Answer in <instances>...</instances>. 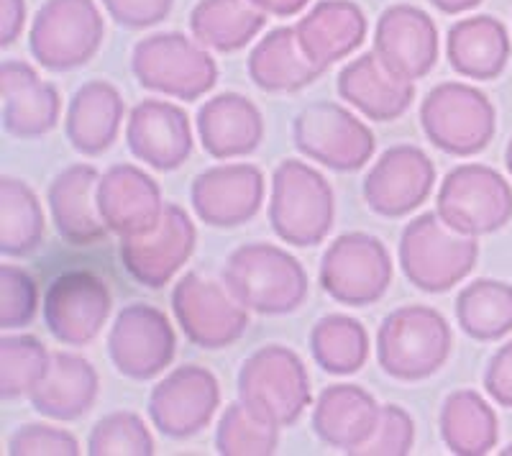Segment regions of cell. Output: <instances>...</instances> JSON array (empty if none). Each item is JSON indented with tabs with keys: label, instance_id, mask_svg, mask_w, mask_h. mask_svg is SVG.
I'll return each instance as SVG.
<instances>
[{
	"label": "cell",
	"instance_id": "7dc6e473",
	"mask_svg": "<svg viewBox=\"0 0 512 456\" xmlns=\"http://www.w3.org/2000/svg\"><path fill=\"white\" fill-rule=\"evenodd\" d=\"M431 3L441 13H448V16H459V13H466V11H472V8H477L482 0H431Z\"/></svg>",
	"mask_w": 512,
	"mask_h": 456
},
{
	"label": "cell",
	"instance_id": "9c48e42d",
	"mask_svg": "<svg viewBox=\"0 0 512 456\" xmlns=\"http://www.w3.org/2000/svg\"><path fill=\"white\" fill-rule=\"evenodd\" d=\"M436 213L464 236H487L512 221L510 182L487 164H459L443 177Z\"/></svg>",
	"mask_w": 512,
	"mask_h": 456
},
{
	"label": "cell",
	"instance_id": "8992f818",
	"mask_svg": "<svg viewBox=\"0 0 512 456\" xmlns=\"http://www.w3.org/2000/svg\"><path fill=\"white\" fill-rule=\"evenodd\" d=\"M131 70L141 88L177 100H198L218 82L216 59L198 39L162 31L141 39L131 54Z\"/></svg>",
	"mask_w": 512,
	"mask_h": 456
},
{
	"label": "cell",
	"instance_id": "d6986e66",
	"mask_svg": "<svg viewBox=\"0 0 512 456\" xmlns=\"http://www.w3.org/2000/svg\"><path fill=\"white\" fill-rule=\"evenodd\" d=\"M372 52L397 77L415 82L436 67L438 29L423 8L397 3L377 18Z\"/></svg>",
	"mask_w": 512,
	"mask_h": 456
},
{
	"label": "cell",
	"instance_id": "d4e9b609",
	"mask_svg": "<svg viewBox=\"0 0 512 456\" xmlns=\"http://www.w3.org/2000/svg\"><path fill=\"white\" fill-rule=\"evenodd\" d=\"M297 41L308 59L328 70L367 39V16L354 0H320L295 24Z\"/></svg>",
	"mask_w": 512,
	"mask_h": 456
},
{
	"label": "cell",
	"instance_id": "b9f144b4",
	"mask_svg": "<svg viewBox=\"0 0 512 456\" xmlns=\"http://www.w3.org/2000/svg\"><path fill=\"white\" fill-rule=\"evenodd\" d=\"M80 451L70 431L47 423H26L8 441V456H77Z\"/></svg>",
	"mask_w": 512,
	"mask_h": 456
},
{
	"label": "cell",
	"instance_id": "681fc988",
	"mask_svg": "<svg viewBox=\"0 0 512 456\" xmlns=\"http://www.w3.org/2000/svg\"><path fill=\"white\" fill-rule=\"evenodd\" d=\"M500 454H502V456H512V444H510V446H507V449H502V451H500Z\"/></svg>",
	"mask_w": 512,
	"mask_h": 456
},
{
	"label": "cell",
	"instance_id": "4dcf8cb0",
	"mask_svg": "<svg viewBox=\"0 0 512 456\" xmlns=\"http://www.w3.org/2000/svg\"><path fill=\"white\" fill-rule=\"evenodd\" d=\"M251 82L264 93H297L308 88L326 70L315 67L297 41L295 26L269 31L256 41L246 62Z\"/></svg>",
	"mask_w": 512,
	"mask_h": 456
},
{
	"label": "cell",
	"instance_id": "4316f807",
	"mask_svg": "<svg viewBox=\"0 0 512 456\" xmlns=\"http://www.w3.org/2000/svg\"><path fill=\"white\" fill-rule=\"evenodd\" d=\"M198 136L213 159L246 157L264 141L262 111L246 95L221 93L200 106Z\"/></svg>",
	"mask_w": 512,
	"mask_h": 456
},
{
	"label": "cell",
	"instance_id": "277c9868",
	"mask_svg": "<svg viewBox=\"0 0 512 456\" xmlns=\"http://www.w3.org/2000/svg\"><path fill=\"white\" fill-rule=\"evenodd\" d=\"M336 198L331 182L300 159L277 164L269 193V223L285 244L318 246L331 234Z\"/></svg>",
	"mask_w": 512,
	"mask_h": 456
},
{
	"label": "cell",
	"instance_id": "e575fe53",
	"mask_svg": "<svg viewBox=\"0 0 512 456\" xmlns=\"http://www.w3.org/2000/svg\"><path fill=\"white\" fill-rule=\"evenodd\" d=\"M310 354L328 375H356L369 359L367 328L341 313L323 316L310 328Z\"/></svg>",
	"mask_w": 512,
	"mask_h": 456
},
{
	"label": "cell",
	"instance_id": "ee69618b",
	"mask_svg": "<svg viewBox=\"0 0 512 456\" xmlns=\"http://www.w3.org/2000/svg\"><path fill=\"white\" fill-rule=\"evenodd\" d=\"M484 390L500 408H512V339L489 359L484 369Z\"/></svg>",
	"mask_w": 512,
	"mask_h": 456
},
{
	"label": "cell",
	"instance_id": "603a6c76",
	"mask_svg": "<svg viewBox=\"0 0 512 456\" xmlns=\"http://www.w3.org/2000/svg\"><path fill=\"white\" fill-rule=\"evenodd\" d=\"M100 172L93 164H72L49 185V211L57 234L72 246H93L105 239L108 226L98 205Z\"/></svg>",
	"mask_w": 512,
	"mask_h": 456
},
{
	"label": "cell",
	"instance_id": "52a82bcc",
	"mask_svg": "<svg viewBox=\"0 0 512 456\" xmlns=\"http://www.w3.org/2000/svg\"><path fill=\"white\" fill-rule=\"evenodd\" d=\"M420 126L433 147L451 157H474L497 131V111L482 90L466 82H441L425 95Z\"/></svg>",
	"mask_w": 512,
	"mask_h": 456
},
{
	"label": "cell",
	"instance_id": "ba28073f",
	"mask_svg": "<svg viewBox=\"0 0 512 456\" xmlns=\"http://www.w3.org/2000/svg\"><path fill=\"white\" fill-rule=\"evenodd\" d=\"M105 24L95 0H47L29 31V49L44 70L88 65L103 44Z\"/></svg>",
	"mask_w": 512,
	"mask_h": 456
},
{
	"label": "cell",
	"instance_id": "9a60e30c",
	"mask_svg": "<svg viewBox=\"0 0 512 456\" xmlns=\"http://www.w3.org/2000/svg\"><path fill=\"white\" fill-rule=\"evenodd\" d=\"M221 405V385L210 369L185 364L172 369L149 395V418L167 439H192L210 426Z\"/></svg>",
	"mask_w": 512,
	"mask_h": 456
},
{
	"label": "cell",
	"instance_id": "836d02e7",
	"mask_svg": "<svg viewBox=\"0 0 512 456\" xmlns=\"http://www.w3.org/2000/svg\"><path fill=\"white\" fill-rule=\"evenodd\" d=\"M456 323L469 339L500 341L512 334V285L502 280H474L456 295Z\"/></svg>",
	"mask_w": 512,
	"mask_h": 456
},
{
	"label": "cell",
	"instance_id": "f1b7e54d",
	"mask_svg": "<svg viewBox=\"0 0 512 456\" xmlns=\"http://www.w3.org/2000/svg\"><path fill=\"white\" fill-rule=\"evenodd\" d=\"M510 52L507 26L495 16L461 18L448 29V65L469 80H497L510 62Z\"/></svg>",
	"mask_w": 512,
	"mask_h": 456
},
{
	"label": "cell",
	"instance_id": "4fadbf2b",
	"mask_svg": "<svg viewBox=\"0 0 512 456\" xmlns=\"http://www.w3.org/2000/svg\"><path fill=\"white\" fill-rule=\"evenodd\" d=\"M177 351L175 328L162 310L131 303L121 310L108 334V357L128 380H154L172 364Z\"/></svg>",
	"mask_w": 512,
	"mask_h": 456
},
{
	"label": "cell",
	"instance_id": "8d00e7d4",
	"mask_svg": "<svg viewBox=\"0 0 512 456\" xmlns=\"http://www.w3.org/2000/svg\"><path fill=\"white\" fill-rule=\"evenodd\" d=\"M52 367V354L36 336L0 339V398L16 400L31 395Z\"/></svg>",
	"mask_w": 512,
	"mask_h": 456
},
{
	"label": "cell",
	"instance_id": "5bb4252c",
	"mask_svg": "<svg viewBox=\"0 0 512 456\" xmlns=\"http://www.w3.org/2000/svg\"><path fill=\"white\" fill-rule=\"evenodd\" d=\"M113 310L111 290L93 272H64L44 293L41 313L49 334L64 346H88L98 339Z\"/></svg>",
	"mask_w": 512,
	"mask_h": 456
},
{
	"label": "cell",
	"instance_id": "ab89813d",
	"mask_svg": "<svg viewBox=\"0 0 512 456\" xmlns=\"http://www.w3.org/2000/svg\"><path fill=\"white\" fill-rule=\"evenodd\" d=\"M39 310V287L36 280L21 267H0V328H26Z\"/></svg>",
	"mask_w": 512,
	"mask_h": 456
},
{
	"label": "cell",
	"instance_id": "f35d334b",
	"mask_svg": "<svg viewBox=\"0 0 512 456\" xmlns=\"http://www.w3.org/2000/svg\"><path fill=\"white\" fill-rule=\"evenodd\" d=\"M152 431L146 428L144 418L131 410H116L100 418L88 436L90 456H152Z\"/></svg>",
	"mask_w": 512,
	"mask_h": 456
},
{
	"label": "cell",
	"instance_id": "e0dca14e",
	"mask_svg": "<svg viewBox=\"0 0 512 456\" xmlns=\"http://www.w3.org/2000/svg\"><path fill=\"white\" fill-rule=\"evenodd\" d=\"M436 185V164L420 147H390L364 177V200L377 216L402 218L418 211Z\"/></svg>",
	"mask_w": 512,
	"mask_h": 456
},
{
	"label": "cell",
	"instance_id": "cb8c5ba5",
	"mask_svg": "<svg viewBox=\"0 0 512 456\" xmlns=\"http://www.w3.org/2000/svg\"><path fill=\"white\" fill-rule=\"evenodd\" d=\"M336 90L361 116L377 123L402 118L415 100L413 82L387 70L374 52L361 54L338 72Z\"/></svg>",
	"mask_w": 512,
	"mask_h": 456
},
{
	"label": "cell",
	"instance_id": "83f0119b",
	"mask_svg": "<svg viewBox=\"0 0 512 456\" xmlns=\"http://www.w3.org/2000/svg\"><path fill=\"white\" fill-rule=\"evenodd\" d=\"M123 103L116 85L105 80H90L75 90L67 118H64V134L72 149L85 157H98L113 147L121 131Z\"/></svg>",
	"mask_w": 512,
	"mask_h": 456
},
{
	"label": "cell",
	"instance_id": "5b68a950",
	"mask_svg": "<svg viewBox=\"0 0 512 456\" xmlns=\"http://www.w3.org/2000/svg\"><path fill=\"white\" fill-rule=\"evenodd\" d=\"M239 400L274 426H295L308 410L310 375L300 354L282 344L256 349L239 369Z\"/></svg>",
	"mask_w": 512,
	"mask_h": 456
},
{
	"label": "cell",
	"instance_id": "3957f363",
	"mask_svg": "<svg viewBox=\"0 0 512 456\" xmlns=\"http://www.w3.org/2000/svg\"><path fill=\"white\" fill-rule=\"evenodd\" d=\"M477 259V236H464L448 228L438 213H420L402 228V275L423 293H448L472 275Z\"/></svg>",
	"mask_w": 512,
	"mask_h": 456
},
{
	"label": "cell",
	"instance_id": "c3c4849f",
	"mask_svg": "<svg viewBox=\"0 0 512 456\" xmlns=\"http://www.w3.org/2000/svg\"><path fill=\"white\" fill-rule=\"evenodd\" d=\"M505 164H507V172L512 175V139H510V144H507V149H505Z\"/></svg>",
	"mask_w": 512,
	"mask_h": 456
},
{
	"label": "cell",
	"instance_id": "7bdbcfd3",
	"mask_svg": "<svg viewBox=\"0 0 512 456\" xmlns=\"http://www.w3.org/2000/svg\"><path fill=\"white\" fill-rule=\"evenodd\" d=\"M175 0H103V8L118 26L149 29L172 13Z\"/></svg>",
	"mask_w": 512,
	"mask_h": 456
},
{
	"label": "cell",
	"instance_id": "8fae6325",
	"mask_svg": "<svg viewBox=\"0 0 512 456\" xmlns=\"http://www.w3.org/2000/svg\"><path fill=\"white\" fill-rule=\"evenodd\" d=\"M320 287L328 298L351 308L374 305L392 285V259L382 239L372 234L338 236L320 259Z\"/></svg>",
	"mask_w": 512,
	"mask_h": 456
},
{
	"label": "cell",
	"instance_id": "d6a6232c",
	"mask_svg": "<svg viewBox=\"0 0 512 456\" xmlns=\"http://www.w3.org/2000/svg\"><path fill=\"white\" fill-rule=\"evenodd\" d=\"M267 24L251 0H200L190 13L192 39H198L205 49L231 54L244 49L259 36Z\"/></svg>",
	"mask_w": 512,
	"mask_h": 456
},
{
	"label": "cell",
	"instance_id": "f546056e",
	"mask_svg": "<svg viewBox=\"0 0 512 456\" xmlns=\"http://www.w3.org/2000/svg\"><path fill=\"white\" fill-rule=\"evenodd\" d=\"M98 390V372L88 359L70 351H57L52 354V367L47 377L29 398L39 416H47L52 421H77L93 410Z\"/></svg>",
	"mask_w": 512,
	"mask_h": 456
},
{
	"label": "cell",
	"instance_id": "74e56055",
	"mask_svg": "<svg viewBox=\"0 0 512 456\" xmlns=\"http://www.w3.org/2000/svg\"><path fill=\"white\" fill-rule=\"evenodd\" d=\"M280 446V426L264 421L244 403L223 410L216 428V451L223 456H269Z\"/></svg>",
	"mask_w": 512,
	"mask_h": 456
},
{
	"label": "cell",
	"instance_id": "ffe728a7",
	"mask_svg": "<svg viewBox=\"0 0 512 456\" xmlns=\"http://www.w3.org/2000/svg\"><path fill=\"white\" fill-rule=\"evenodd\" d=\"M98 205L108 231L128 239L154 231L167 203L152 175H146L136 164H113L100 175Z\"/></svg>",
	"mask_w": 512,
	"mask_h": 456
},
{
	"label": "cell",
	"instance_id": "484cf974",
	"mask_svg": "<svg viewBox=\"0 0 512 456\" xmlns=\"http://www.w3.org/2000/svg\"><path fill=\"white\" fill-rule=\"evenodd\" d=\"M382 405L361 385L326 387L315 400L313 431L323 444L354 454L377 431Z\"/></svg>",
	"mask_w": 512,
	"mask_h": 456
},
{
	"label": "cell",
	"instance_id": "44dd1931",
	"mask_svg": "<svg viewBox=\"0 0 512 456\" xmlns=\"http://www.w3.org/2000/svg\"><path fill=\"white\" fill-rule=\"evenodd\" d=\"M126 144L152 170H180L192 154L190 118L167 100H141L128 116Z\"/></svg>",
	"mask_w": 512,
	"mask_h": 456
},
{
	"label": "cell",
	"instance_id": "6da1fadb",
	"mask_svg": "<svg viewBox=\"0 0 512 456\" xmlns=\"http://www.w3.org/2000/svg\"><path fill=\"white\" fill-rule=\"evenodd\" d=\"M223 285L233 298L262 316L295 313L308 298V272L290 252L274 244L239 246L223 267Z\"/></svg>",
	"mask_w": 512,
	"mask_h": 456
},
{
	"label": "cell",
	"instance_id": "bcb514c9",
	"mask_svg": "<svg viewBox=\"0 0 512 456\" xmlns=\"http://www.w3.org/2000/svg\"><path fill=\"white\" fill-rule=\"evenodd\" d=\"M251 3L262 13H267V16L290 18L297 16V13H303L310 0H251Z\"/></svg>",
	"mask_w": 512,
	"mask_h": 456
},
{
	"label": "cell",
	"instance_id": "60d3db41",
	"mask_svg": "<svg viewBox=\"0 0 512 456\" xmlns=\"http://www.w3.org/2000/svg\"><path fill=\"white\" fill-rule=\"evenodd\" d=\"M415 423L402 405H382L377 431L354 456H405L413 451Z\"/></svg>",
	"mask_w": 512,
	"mask_h": 456
},
{
	"label": "cell",
	"instance_id": "7c38bea8",
	"mask_svg": "<svg viewBox=\"0 0 512 456\" xmlns=\"http://www.w3.org/2000/svg\"><path fill=\"white\" fill-rule=\"evenodd\" d=\"M172 313L187 341L200 349L218 351L236 344L249 331V308L233 298L226 285L187 272L172 290Z\"/></svg>",
	"mask_w": 512,
	"mask_h": 456
},
{
	"label": "cell",
	"instance_id": "30bf717a",
	"mask_svg": "<svg viewBox=\"0 0 512 456\" xmlns=\"http://www.w3.org/2000/svg\"><path fill=\"white\" fill-rule=\"evenodd\" d=\"M297 152L333 172H356L374 157L377 141L369 126L349 108L318 100L297 113L292 121Z\"/></svg>",
	"mask_w": 512,
	"mask_h": 456
},
{
	"label": "cell",
	"instance_id": "2e32d148",
	"mask_svg": "<svg viewBox=\"0 0 512 456\" xmlns=\"http://www.w3.org/2000/svg\"><path fill=\"white\" fill-rule=\"evenodd\" d=\"M195 244L198 228L192 218L177 203H167L154 231L121 239V262L139 285L159 290L175 280L195 252Z\"/></svg>",
	"mask_w": 512,
	"mask_h": 456
},
{
	"label": "cell",
	"instance_id": "7402d4cb",
	"mask_svg": "<svg viewBox=\"0 0 512 456\" xmlns=\"http://www.w3.org/2000/svg\"><path fill=\"white\" fill-rule=\"evenodd\" d=\"M3 88V129L16 139H39L57 129L62 98L52 82L21 59H6L0 65Z\"/></svg>",
	"mask_w": 512,
	"mask_h": 456
},
{
	"label": "cell",
	"instance_id": "1f68e13d",
	"mask_svg": "<svg viewBox=\"0 0 512 456\" xmlns=\"http://www.w3.org/2000/svg\"><path fill=\"white\" fill-rule=\"evenodd\" d=\"M441 439L451 454L482 456L500 441L495 408L477 390L451 392L441 405Z\"/></svg>",
	"mask_w": 512,
	"mask_h": 456
},
{
	"label": "cell",
	"instance_id": "7a4b0ae2",
	"mask_svg": "<svg viewBox=\"0 0 512 456\" xmlns=\"http://www.w3.org/2000/svg\"><path fill=\"white\" fill-rule=\"evenodd\" d=\"M451 349V326L431 305H402L379 326L377 362L392 380H428L448 362Z\"/></svg>",
	"mask_w": 512,
	"mask_h": 456
},
{
	"label": "cell",
	"instance_id": "ac0fdd59",
	"mask_svg": "<svg viewBox=\"0 0 512 456\" xmlns=\"http://www.w3.org/2000/svg\"><path fill=\"white\" fill-rule=\"evenodd\" d=\"M192 211L210 228H239L256 218L264 203V175L256 164H218L190 185Z\"/></svg>",
	"mask_w": 512,
	"mask_h": 456
},
{
	"label": "cell",
	"instance_id": "f6af8a7d",
	"mask_svg": "<svg viewBox=\"0 0 512 456\" xmlns=\"http://www.w3.org/2000/svg\"><path fill=\"white\" fill-rule=\"evenodd\" d=\"M26 26V0H0V47H13Z\"/></svg>",
	"mask_w": 512,
	"mask_h": 456
},
{
	"label": "cell",
	"instance_id": "d590c367",
	"mask_svg": "<svg viewBox=\"0 0 512 456\" xmlns=\"http://www.w3.org/2000/svg\"><path fill=\"white\" fill-rule=\"evenodd\" d=\"M44 211L24 180H0V252L3 257H29L44 241Z\"/></svg>",
	"mask_w": 512,
	"mask_h": 456
}]
</instances>
